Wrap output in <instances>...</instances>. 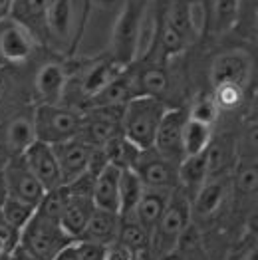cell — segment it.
<instances>
[{"instance_id":"6da1fadb","label":"cell","mask_w":258,"mask_h":260,"mask_svg":"<svg viewBox=\"0 0 258 260\" xmlns=\"http://www.w3.org/2000/svg\"><path fill=\"white\" fill-rule=\"evenodd\" d=\"M193 222L191 199L179 187L169 197L163 217L159 218L153 235H151V256L157 260L165 254L173 252L183 237V233Z\"/></svg>"},{"instance_id":"7a4b0ae2","label":"cell","mask_w":258,"mask_h":260,"mask_svg":"<svg viewBox=\"0 0 258 260\" xmlns=\"http://www.w3.org/2000/svg\"><path fill=\"white\" fill-rule=\"evenodd\" d=\"M169 108L171 106H167L157 98L135 95L123 108V135L139 149L153 147L161 119Z\"/></svg>"},{"instance_id":"3957f363","label":"cell","mask_w":258,"mask_h":260,"mask_svg":"<svg viewBox=\"0 0 258 260\" xmlns=\"http://www.w3.org/2000/svg\"><path fill=\"white\" fill-rule=\"evenodd\" d=\"M147 6L149 4H139L135 0H123V6L115 18L108 54L121 68H129L137 62L141 24H143V14Z\"/></svg>"},{"instance_id":"277c9868","label":"cell","mask_w":258,"mask_h":260,"mask_svg":"<svg viewBox=\"0 0 258 260\" xmlns=\"http://www.w3.org/2000/svg\"><path fill=\"white\" fill-rule=\"evenodd\" d=\"M82 111L66 104H38L34 106V131L36 139L58 145L80 135Z\"/></svg>"},{"instance_id":"5b68a950","label":"cell","mask_w":258,"mask_h":260,"mask_svg":"<svg viewBox=\"0 0 258 260\" xmlns=\"http://www.w3.org/2000/svg\"><path fill=\"white\" fill-rule=\"evenodd\" d=\"M72 240L74 239L62 229L60 220L36 211L30 222L20 231L18 246L30 252L36 260H54Z\"/></svg>"},{"instance_id":"8992f818","label":"cell","mask_w":258,"mask_h":260,"mask_svg":"<svg viewBox=\"0 0 258 260\" xmlns=\"http://www.w3.org/2000/svg\"><path fill=\"white\" fill-rule=\"evenodd\" d=\"M123 108L125 106H102L82 111L80 139L91 147H106L111 139L123 135Z\"/></svg>"},{"instance_id":"52a82bcc","label":"cell","mask_w":258,"mask_h":260,"mask_svg":"<svg viewBox=\"0 0 258 260\" xmlns=\"http://www.w3.org/2000/svg\"><path fill=\"white\" fill-rule=\"evenodd\" d=\"M34 141V108H30V111L22 109L0 119V155L6 161L12 157H22Z\"/></svg>"},{"instance_id":"ba28073f","label":"cell","mask_w":258,"mask_h":260,"mask_svg":"<svg viewBox=\"0 0 258 260\" xmlns=\"http://www.w3.org/2000/svg\"><path fill=\"white\" fill-rule=\"evenodd\" d=\"M133 171L141 179L145 189H161V191H175L179 187V165L163 157L153 147L143 149Z\"/></svg>"},{"instance_id":"9c48e42d","label":"cell","mask_w":258,"mask_h":260,"mask_svg":"<svg viewBox=\"0 0 258 260\" xmlns=\"http://www.w3.org/2000/svg\"><path fill=\"white\" fill-rule=\"evenodd\" d=\"M38 48V40L22 24L14 22L12 18L0 22V64H28Z\"/></svg>"},{"instance_id":"30bf717a","label":"cell","mask_w":258,"mask_h":260,"mask_svg":"<svg viewBox=\"0 0 258 260\" xmlns=\"http://www.w3.org/2000/svg\"><path fill=\"white\" fill-rule=\"evenodd\" d=\"M2 173H4V181H6L8 197L24 201L28 205H34L38 209V205L42 203L44 195H46V189L38 181V177L30 171L24 157L8 159L2 167Z\"/></svg>"},{"instance_id":"8fae6325","label":"cell","mask_w":258,"mask_h":260,"mask_svg":"<svg viewBox=\"0 0 258 260\" xmlns=\"http://www.w3.org/2000/svg\"><path fill=\"white\" fill-rule=\"evenodd\" d=\"M70 82V68L50 60L38 66L32 78V98L38 104H62Z\"/></svg>"},{"instance_id":"7c38bea8","label":"cell","mask_w":258,"mask_h":260,"mask_svg":"<svg viewBox=\"0 0 258 260\" xmlns=\"http://www.w3.org/2000/svg\"><path fill=\"white\" fill-rule=\"evenodd\" d=\"M231 201V177H216L209 179L199 193L191 199L193 222H213L220 217L227 203Z\"/></svg>"},{"instance_id":"4fadbf2b","label":"cell","mask_w":258,"mask_h":260,"mask_svg":"<svg viewBox=\"0 0 258 260\" xmlns=\"http://www.w3.org/2000/svg\"><path fill=\"white\" fill-rule=\"evenodd\" d=\"M254 62L252 58L242 50H227L220 52L213 60L209 78L211 86H222V84H235V86L246 87L252 78Z\"/></svg>"},{"instance_id":"5bb4252c","label":"cell","mask_w":258,"mask_h":260,"mask_svg":"<svg viewBox=\"0 0 258 260\" xmlns=\"http://www.w3.org/2000/svg\"><path fill=\"white\" fill-rule=\"evenodd\" d=\"M187 121V109L169 108L161 119V125L157 129L153 149L159 151L163 157H167L173 163H181L185 159L183 151V127Z\"/></svg>"},{"instance_id":"9a60e30c","label":"cell","mask_w":258,"mask_h":260,"mask_svg":"<svg viewBox=\"0 0 258 260\" xmlns=\"http://www.w3.org/2000/svg\"><path fill=\"white\" fill-rule=\"evenodd\" d=\"M52 147H54L58 165H60V173H62L64 185H70L76 179H80L84 173H87L89 163H91V155H93L95 147H91L89 143H86L80 137H74L70 141L52 145Z\"/></svg>"},{"instance_id":"2e32d148","label":"cell","mask_w":258,"mask_h":260,"mask_svg":"<svg viewBox=\"0 0 258 260\" xmlns=\"http://www.w3.org/2000/svg\"><path fill=\"white\" fill-rule=\"evenodd\" d=\"M24 161L30 167V171L38 177V181L42 183V187L46 191L58 189L64 185L62 181V173H60V165L56 159L54 147L42 143V141H34L26 151H24Z\"/></svg>"},{"instance_id":"e0dca14e","label":"cell","mask_w":258,"mask_h":260,"mask_svg":"<svg viewBox=\"0 0 258 260\" xmlns=\"http://www.w3.org/2000/svg\"><path fill=\"white\" fill-rule=\"evenodd\" d=\"M231 199L235 209H252L258 205V163L238 159L231 173Z\"/></svg>"},{"instance_id":"ac0fdd59","label":"cell","mask_w":258,"mask_h":260,"mask_svg":"<svg viewBox=\"0 0 258 260\" xmlns=\"http://www.w3.org/2000/svg\"><path fill=\"white\" fill-rule=\"evenodd\" d=\"M238 163L237 151V135L229 133H213L211 145L207 147V167H209V179L216 177H231L235 165Z\"/></svg>"},{"instance_id":"d6986e66","label":"cell","mask_w":258,"mask_h":260,"mask_svg":"<svg viewBox=\"0 0 258 260\" xmlns=\"http://www.w3.org/2000/svg\"><path fill=\"white\" fill-rule=\"evenodd\" d=\"M54 0H14L12 2V12L10 18L22 24L40 46H44V36H46V18L48 10Z\"/></svg>"},{"instance_id":"ffe728a7","label":"cell","mask_w":258,"mask_h":260,"mask_svg":"<svg viewBox=\"0 0 258 260\" xmlns=\"http://www.w3.org/2000/svg\"><path fill=\"white\" fill-rule=\"evenodd\" d=\"M119 226H121V217H119V213L95 209L93 215L87 220L82 237L78 240H86V242H91V244H100V246L109 248L111 244L117 242Z\"/></svg>"},{"instance_id":"44dd1931","label":"cell","mask_w":258,"mask_h":260,"mask_svg":"<svg viewBox=\"0 0 258 260\" xmlns=\"http://www.w3.org/2000/svg\"><path fill=\"white\" fill-rule=\"evenodd\" d=\"M137 95V87H135V78H133V70L131 66L125 68L123 72H119L108 86L104 87L95 98L89 100L87 108H102V106H125L129 100H133ZM86 108V109H87Z\"/></svg>"},{"instance_id":"7402d4cb","label":"cell","mask_w":258,"mask_h":260,"mask_svg":"<svg viewBox=\"0 0 258 260\" xmlns=\"http://www.w3.org/2000/svg\"><path fill=\"white\" fill-rule=\"evenodd\" d=\"M119 175L121 169L115 165H106L93 183V205L111 213H119Z\"/></svg>"},{"instance_id":"603a6c76","label":"cell","mask_w":258,"mask_h":260,"mask_svg":"<svg viewBox=\"0 0 258 260\" xmlns=\"http://www.w3.org/2000/svg\"><path fill=\"white\" fill-rule=\"evenodd\" d=\"M117 244L125 246L135 258L147 256L151 254V233L133 215H125V217H121Z\"/></svg>"},{"instance_id":"cb8c5ba5","label":"cell","mask_w":258,"mask_h":260,"mask_svg":"<svg viewBox=\"0 0 258 260\" xmlns=\"http://www.w3.org/2000/svg\"><path fill=\"white\" fill-rule=\"evenodd\" d=\"M173 191H161V189H145L143 195L137 203V209L133 213V217L137 218L151 235L159 222V218L163 217L165 207L169 203V197Z\"/></svg>"},{"instance_id":"d4e9b609","label":"cell","mask_w":258,"mask_h":260,"mask_svg":"<svg viewBox=\"0 0 258 260\" xmlns=\"http://www.w3.org/2000/svg\"><path fill=\"white\" fill-rule=\"evenodd\" d=\"M207 181H209L207 151L185 157L179 163V189L185 191L189 195V199H193Z\"/></svg>"},{"instance_id":"484cf974","label":"cell","mask_w":258,"mask_h":260,"mask_svg":"<svg viewBox=\"0 0 258 260\" xmlns=\"http://www.w3.org/2000/svg\"><path fill=\"white\" fill-rule=\"evenodd\" d=\"M145 191V185L133 169H121L119 175V215H133L137 209V203Z\"/></svg>"},{"instance_id":"4316f807","label":"cell","mask_w":258,"mask_h":260,"mask_svg":"<svg viewBox=\"0 0 258 260\" xmlns=\"http://www.w3.org/2000/svg\"><path fill=\"white\" fill-rule=\"evenodd\" d=\"M102 149L108 157L109 165H115L117 169H133L139 159V153L143 151L135 143H131L125 135H117Z\"/></svg>"},{"instance_id":"83f0119b","label":"cell","mask_w":258,"mask_h":260,"mask_svg":"<svg viewBox=\"0 0 258 260\" xmlns=\"http://www.w3.org/2000/svg\"><path fill=\"white\" fill-rule=\"evenodd\" d=\"M238 4L237 0H213L209 6V28L215 34H227L237 28Z\"/></svg>"},{"instance_id":"f1b7e54d","label":"cell","mask_w":258,"mask_h":260,"mask_svg":"<svg viewBox=\"0 0 258 260\" xmlns=\"http://www.w3.org/2000/svg\"><path fill=\"white\" fill-rule=\"evenodd\" d=\"M213 133H215V127H209L205 123H199V121H193V119L187 117L185 127H183V151H185V157L207 151V147L211 145Z\"/></svg>"},{"instance_id":"f546056e","label":"cell","mask_w":258,"mask_h":260,"mask_svg":"<svg viewBox=\"0 0 258 260\" xmlns=\"http://www.w3.org/2000/svg\"><path fill=\"white\" fill-rule=\"evenodd\" d=\"M187 117L193 119V121H199V123H205L209 127H215L218 123V117H220V111L216 108L215 100L211 95V91H201L191 106L187 108Z\"/></svg>"},{"instance_id":"4dcf8cb0","label":"cell","mask_w":258,"mask_h":260,"mask_svg":"<svg viewBox=\"0 0 258 260\" xmlns=\"http://www.w3.org/2000/svg\"><path fill=\"white\" fill-rule=\"evenodd\" d=\"M211 95L215 100L216 108L220 113H233L237 109H242L246 104V91L244 87L235 84H222L211 89Z\"/></svg>"},{"instance_id":"1f68e13d","label":"cell","mask_w":258,"mask_h":260,"mask_svg":"<svg viewBox=\"0 0 258 260\" xmlns=\"http://www.w3.org/2000/svg\"><path fill=\"white\" fill-rule=\"evenodd\" d=\"M108 248L86 240H72L54 260H106Z\"/></svg>"},{"instance_id":"d6a6232c","label":"cell","mask_w":258,"mask_h":260,"mask_svg":"<svg viewBox=\"0 0 258 260\" xmlns=\"http://www.w3.org/2000/svg\"><path fill=\"white\" fill-rule=\"evenodd\" d=\"M0 211H2L4 218H6L14 229L22 231V229L30 222V218L34 217L36 207H34V205H28V203H24V201H18V199L8 197V199L4 201V205H2Z\"/></svg>"},{"instance_id":"836d02e7","label":"cell","mask_w":258,"mask_h":260,"mask_svg":"<svg viewBox=\"0 0 258 260\" xmlns=\"http://www.w3.org/2000/svg\"><path fill=\"white\" fill-rule=\"evenodd\" d=\"M237 151L238 159L258 163V123L242 121V127L237 133Z\"/></svg>"},{"instance_id":"e575fe53","label":"cell","mask_w":258,"mask_h":260,"mask_svg":"<svg viewBox=\"0 0 258 260\" xmlns=\"http://www.w3.org/2000/svg\"><path fill=\"white\" fill-rule=\"evenodd\" d=\"M20 244V231L14 229L0 211V256H8Z\"/></svg>"},{"instance_id":"d590c367","label":"cell","mask_w":258,"mask_h":260,"mask_svg":"<svg viewBox=\"0 0 258 260\" xmlns=\"http://www.w3.org/2000/svg\"><path fill=\"white\" fill-rule=\"evenodd\" d=\"M238 4V22L237 28L240 34L248 36L250 34V28L254 24V18L258 14V0H237Z\"/></svg>"},{"instance_id":"8d00e7d4","label":"cell","mask_w":258,"mask_h":260,"mask_svg":"<svg viewBox=\"0 0 258 260\" xmlns=\"http://www.w3.org/2000/svg\"><path fill=\"white\" fill-rule=\"evenodd\" d=\"M246 123H258V89L252 93V98L244 104V119Z\"/></svg>"},{"instance_id":"74e56055","label":"cell","mask_w":258,"mask_h":260,"mask_svg":"<svg viewBox=\"0 0 258 260\" xmlns=\"http://www.w3.org/2000/svg\"><path fill=\"white\" fill-rule=\"evenodd\" d=\"M106 260H135V256L129 252L125 246L121 244H111L108 248V254H106Z\"/></svg>"},{"instance_id":"f35d334b","label":"cell","mask_w":258,"mask_h":260,"mask_svg":"<svg viewBox=\"0 0 258 260\" xmlns=\"http://www.w3.org/2000/svg\"><path fill=\"white\" fill-rule=\"evenodd\" d=\"M248 246H250V244H242V246H238V248H235L233 252H229L222 260H242L244 258V254H246V250H248Z\"/></svg>"},{"instance_id":"ab89813d","label":"cell","mask_w":258,"mask_h":260,"mask_svg":"<svg viewBox=\"0 0 258 260\" xmlns=\"http://www.w3.org/2000/svg\"><path fill=\"white\" fill-rule=\"evenodd\" d=\"M12 2H14V0H0V22H4L6 18H10Z\"/></svg>"},{"instance_id":"60d3db41","label":"cell","mask_w":258,"mask_h":260,"mask_svg":"<svg viewBox=\"0 0 258 260\" xmlns=\"http://www.w3.org/2000/svg\"><path fill=\"white\" fill-rule=\"evenodd\" d=\"M10 258H12V260H36L32 254H30V252H26L22 246H16V250L10 254Z\"/></svg>"},{"instance_id":"b9f144b4","label":"cell","mask_w":258,"mask_h":260,"mask_svg":"<svg viewBox=\"0 0 258 260\" xmlns=\"http://www.w3.org/2000/svg\"><path fill=\"white\" fill-rule=\"evenodd\" d=\"M8 199V189H6V181H4V173L0 169V209L4 205V201Z\"/></svg>"},{"instance_id":"7bdbcfd3","label":"cell","mask_w":258,"mask_h":260,"mask_svg":"<svg viewBox=\"0 0 258 260\" xmlns=\"http://www.w3.org/2000/svg\"><path fill=\"white\" fill-rule=\"evenodd\" d=\"M242 260H258V242L248 246V250H246V254H244Z\"/></svg>"},{"instance_id":"ee69618b","label":"cell","mask_w":258,"mask_h":260,"mask_svg":"<svg viewBox=\"0 0 258 260\" xmlns=\"http://www.w3.org/2000/svg\"><path fill=\"white\" fill-rule=\"evenodd\" d=\"M248 36L258 44V14H256V18H254V24H252V28H250V34H248Z\"/></svg>"},{"instance_id":"f6af8a7d","label":"cell","mask_w":258,"mask_h":260,"mask_svg":"<svg viewBox=\"0 0 258 260\" xmlns=\"http://www.w3.org/2000/svg\"><path fill=\"white\" fill-rule=\"evenodd\" d=\"M157 260H185V258H183L179 252L173 250V252H169V254H165V256H161V258H157Z\"/></svg>"},{"instance_id":"bcb514c9","label":"cell","mask_w":258,"mask_h":260,"mask_svg":"<svg viewBox=\"0 0 258 260\" xmlns=\"http://www.w3.org/2000/svg\"><path fill=\"white\" fill-rule=\"evenodd\" d=\"M135 260H155L151 254H147V256H139V258H135Z\"/></svg>"},{"instance_id":"7dc6e473","label":"cell","mask_w":258,"mask_h":260,"mask_svg":"<svg viewBox=\"0 0 258 260\" xmlns=\"http://www.w3.org/2000/svg\"><path fill=\"white\" fill-rule=\"evenodd\" d=\"M135 2H139V4H151V2H155V0H135Z\"/></svg>"},{"instance_id":"c3c4849f","label":"cell","mask_w":258,"mask_h":260,"mask_svg":"<svg viewBox=\"0 0 258 260\" xmlns=\"http://www.w3.org/2000/svg\"><path fill=\"white\" fill-rule=\"evenodd\" d=\"M4 163H6V159H4V157H2V155H0V169H2V167H4Z\"/></svg>"},{"instance_id":"681fc988","label":"cell","mask_w":258,"mask_h":260,"mask_svg":"<svg viewBox=\"0 0 258 260\" xmlns=\"http://www.w3.org/2000/svg\"><path fill=\"white\" fill-rule=\"evenodd\" d=\"M0 260H12V258H10V254H8V256H0Z\"/></svg>"},{"instance_id":"f907efd6","label":"cell","mask_w":258,"mask_h":260,"mask_svg":"<svg viewBox=\"0 0 258 260\" xmlns=\"http://www.w3.org/2000/svg\"><path fill=\"white\" fill-rule=\"evenodd\" d=\"M256 220H258V213H256Z\"/></svg>"}]
</instances>
